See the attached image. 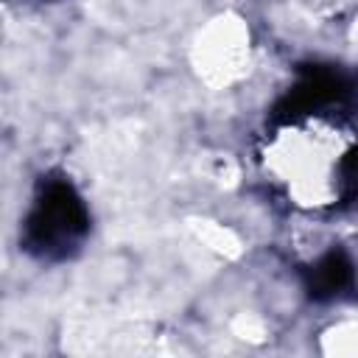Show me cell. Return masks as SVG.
Masks as SVG:
<instances>
[{"label":"cell","instance_id":"6da1fadb","mask_svg":"<svg viewBox=\"0 0 358 358\" xmlns=\"http://www.w3.org/2000/svg\"><path fill=\"white\" fill-rule=\"evenodd\" d=\"M257 171L288 210L327 215L358 179V129L341 115L296 112L266 131Z\"/></svg>","mask_w":358,"mask_h":358},{"label":"cell","instance_id":"7a4b0ae2","mask_svg":"<svg viewBox=\"0 0 358 358\" xmlns=\"http://www.w3.org/2000/svg\"><path fill=\"white\" fill-rule=\"evenodd\" d=\"M187 62L199 84L210 92L238 90L257 67V36L252 22L235 8L215 11L196 28L187 45Z\"/></svg>","mask_w":358,"mask_h":358},{"label":"cell","instance_id":"3957f363","mask_svg":"<svg viewBox=\"0 0 358 358\" xmlns=\"http://www.w3.org/2000/svg\"><path fill=\"white\" fill-rule=\"evenodd\" d=\"M316 347L324 355H358V313H341L324 322L316 333Z\"/></svg>","mask_w":358,"mask_h":358}]
</instances>
